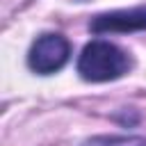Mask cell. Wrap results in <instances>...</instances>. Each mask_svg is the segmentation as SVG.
Returning <instances> with one entry per match:
<instances>
[{
    "instance_id": "cell-1",
    "label": "cell",
    "mask_w": 146,
    "mask_h": 146,
    "mask_svg": "<svg viewBox=\"0 0 146 146\" xmlns=\"http://www.w3.org/2000/svg\"><path fill=\"white\" fill-rule=\"evenodd\" d=\"M130 62L123 50H119L110 41H91L84 46L78 59V73L89 82H107L116 80L128 71Z\"/></svg>"
},
{
    "instance_id": "cell-4",
    "label": "cell",
    "mask_w": 146,
    "mask_h": 146,
    "mask_svg": "<svg viewBox=\"0 0 146 146\" xmlns=\"http://www.w3.org/2000/svg\"><path fill=\"white\" fill-rule=\"evenodd\" d=\"M82 146H146V137H94Z\"/></svg>"
},
{
    "instance_id": "cell-3",
    "label": "cell",
    "mask_w": 146,
    "mask_h": 146,
    "mask_svg": "<svg viewBox=\"0 0 146 146\" xmlns=\"http://www.w3.org/2000/svg\"><path fill=\"white\" fill-rule=\"evenodd\" d=\"M89 27L94 34L146 30V9H121V11L100 14L89 23Z\"/></svg>"
},
{
    "instance_id": "cell-2",
    "label": "cell",
    "mask_w": 146,
    "mask_h": 146,
    "mask_svg": "<svg viewBox=\"0 0 146 146\" xmlns=\"http://www.w3.org/2000/svg\"><path fill=\"white\" fill-rule=\"evenodd\" d=\"M68 41L59 34H41L32 48H30V55H27V64L32 71L46 75V73H55L59 71L66 59H68Z\"/></svg>"
}]
</instances>
